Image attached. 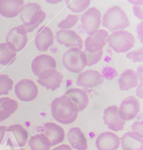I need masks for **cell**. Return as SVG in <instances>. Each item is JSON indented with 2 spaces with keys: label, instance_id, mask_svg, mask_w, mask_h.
Listing matches in <instances>:
<instances>
[{
  "label": "cell",
  "instance_id": "33",
  "mask_svg": "<svg viewBox=\"0 0 143 150\" xmlns=\"http://www.w3.org/2000/svg\"><path fill=\"white\" fill-rule=\"evenodd\" d=\"M133 3V11L134 15L139 18L140 20H142V5L143 2L142 1H134Z\"/></svg>",
  "mask_w": 143,
  "mask_h": 150
},
{
  "label": "cell",
  "instance_id": "20",
  "mask_svg": "<svg viewBox=\"0 0 143 150\" xmlns=\"http://www.w3.org/2000/svg\"><path fill=\"white\" fill-rule=\"evenodd\" d=\"M67 139L71 144V147L75 150H86L88 147V142L85 134L77 126L72 127L69 130L67 133Z\"/></svg>",
  "mask_w": 143,
  "mask_h": 150
},
{
  "label": "cell",
  "instance_id": "21",
  "mask_svg": "<svg viewBox=\"0 0 143 150\" xmlns=\"http://www.w3.org/2000/svg\"><path fill=\"white\" fill-rule=\"evenodd\" d=\"M54 35L53 30L49 27H43L35 36L34 43L38 50L46 51L54 45Z\"/></svg>",
  "mask_w": 143,
  "mask_h": 150
},
{
  "label": "cell",
  "instance_id": "36",
  "mask_svg": "<svg viewBox=\"0 0 143 150\" xmlns=\"http://www.w3.org/2000/svg\"><path fill=\"white\" fill-rule=\"evenodd\" d=\"M137 33H138V36H139L140 41L142 42V23H140L137 27Z\"/></svg>",
  "mask_w": 143,
  "mask_h": 150
},
{
  "label": "cell",
  "instance_id": "8",
  "mask_svg": "<svg viewBox=\"0 0 143 150\" xmlns=\"http://www.w3.org/2000/svg\"><path fill=\"white\" fill-rule=\"evenodd\" d=\"M140 111V102L136 96H128L123 99L118 108V113L125 122L132 121Z\"/></svg>",
  "mask_w": 143,
  "mask_h": 150
},
{
  "label": "cell",
  "instance_id": "1",
  "mask_svg": "<svg viewBox=\"0 0 143 150\" xmlns=\"http://www.w3.org/2000/svg\"><path fill=\"white\" fill-rule=\"evenodd\" d=\"M51 113L58 123L70 125L77 120L78 111L75 105L66 96H60L51 102Z\"/></svg>",
  "mask_w": 143,
  "mask_h": 150
},
{
  "label": "cell",
  "instance_id": "15",
  "mask_svg": "<svg viewBox=\"0 0 143 150\" xmlns=\"http://www.w3.org/2000/svg\"><path fill=\"white\" fill-rule=\"evenodd\" d=\"M95 146L97 150H118L120 146V137L113 131H105L97 138Z\"/></svg>",
  "mask_w": 143,
  "mask_h": 150
},
{
  "label": "cell",
  "instance_id": "2",
  "mask_svg": "<svg viewBox=\"0 0 143 150\" xmlns=\"http://www.w3.org/2000/svg\"><path fill=\"white\" fill-rule=\"evenodd\" d=\"M19 14L22 21V25L19 27L25 33L34 30L46 18L45 11L37 3L25 4Z\"/></svg>",
  "mask_w": 143,
  "mask_h": 150
},
{
  "label": "cell",
  "instance_id": "22",
  "mask_svg": "<svg viewBox=\"0 0 143 150\" xmlns=\"http://www.w3.org/2000/svg\"><path fill=\"white\" fill-rule=\"evenodd\" d=\"M138 84H139V77H138L137 71L134 69H126L118 78L119 88L123 91L137 88Z\"/></svg>",
  "mask_w": 143,
  "mask_h": 150
},
{
  "label": "cell",
  "instance_id": "16",
  "mask_svg": "<svg viewBox=\"0 0 143 150\" xmlns=\"http://www.w3.org/2000/svg\"><path fill=\"white\" fill-rule=\"evenodd\" d=\"M48 69H56V62L54 58L48 54H40L31 62V70L35 76Z\"/></svg>",
  "mask_w": 143,
  "mask_h": 150
},
{
  "label": "cell",
  "instance_id": "7",
  "mask_svg": "<svg viewBox=\"0 0 143 150\" xmlns=\"http://www.w3.org/2000/svg\"><path fill=\"white\" fill-rule=\"evenodd\" d=\"M81 25L85 33L91 35L99 30L101 25V13L97 8H89L81 15Z\"/></svg>",
  "mask_w": 143,
  "mask_h": 150
},
{
  "label": "cell",
  "instance_id": "6",
  "mask_svg": "<svg viewBox=\"0 0 143 150\" xmlns=\"http://www.w3.org/2000/svg\"><path fill=\"white\" fill-rule=\"evenodd\" d=\"M14 92L20 101L31 102L38 95V88L31 79H22L15 85Z\"/></svg>",
  "mask_w": 143,
  "mask_h": 150
},
{
  "label": "cell",
  "instance_id": "12",
  "mask_svg": "<svg viewBox=\"0 0 143 150\" xmlns=\"http://www.w3.org/2000/svg\"><path fill=\"white\" fill-rule=\"evenodd\" d=\"M55 39L58 44H60L67 48L80 49L83 48L82 38L74 30H59L55 33Z\"/></svg>",
  "mask_w": 143,
  "mask_h": 150
},
{
  "label": "cell",
  "instance_id": "18",
  "mask_svg": "<svg viewBox=\"0 0 143 150\" xmlns=\"http://www.w3.org/2000/svg\"><path fill=\"white\" fill-rule=\"evenodd\" d=\"M75 105L78 112L83 111L89 105V96L81 88H70L66 91L65 95Z\"/></svg>",
  "mask_w": 143,
  "mask_h": 150
},
{
  "label": "cell",
  "instance_id": "26",
  "mask_svg": "<svg viewBox=\"0 0 143 150\" xmlns=\"http://www.w3.org/2000/svg\"><path fill=\"white\" fill-rule=\"evenodd\" d=\"M7 130L13 132L14 139L20 147L24 146L29 141V132L21 125H13L9 126V127H7Z\"/></svg>",
  "mask_w": 143,
  "mask_h": 150
},
{
  "label": "cell",
  "instance_id": "31",
  "mask_svg": "<svg viewBox=\"0 0 143 150\" xmlns=\"http://www.w3.org/2000/svg\"><path fill=\"white\" fill-rule=\"evenodd\" d=\"M86 65L87 66H94L101 60L103 56V50L97 51V52H89V51H84Z\"/></svg>",
  "mask_w": 143,
  "mask_h": 150
},
{
  "label": "cell",
  "instance_id": "30",
  "mask_svg": "<svg viewBox=\"0 0 143 150\" xmlns=\"http://www.w3.org/2000/svg\"><path fill=\"white\" fill-rule=\"evenodd\" d=\"M79 21V16L77 14H70L65 19L58 24V28L61 30H70L73 27H74Z\"/></svg>",
  "mask_w": 143,
  "mask_h": 150
},
{
  "label": "cell",
  "instance_id": "32",
  "mask_svg": "<svg viewBox=\"0 0 143 150\" xmlns=\"http://www.w3.org/2000/svg\"><path fill=\"white\" fill-rule=\"evenodd\" d=\"M142 52L143 50L142 49L137 50H133L130 51V52L127 54V57H128L131 61L136 62V63H142L143 61V57H142Z\"/></svg>",
  "mask_w": 143,
  "mask_h": 150
},
{
  "label": "cell",
  "instance_id": "4",
  "mask_svg": "<svg viewBox=\"0 0 143 150\" xmlns=\"http://www.w3.org/2000/svg\"><path fill=\"white\" fill-rule=\"evenodd\" d=\"M134 43L136 37L134 34L125 30L114 31L108 37V45L117 53L128 52L134 48Z\"/></svg>",
  "mask_w": 143,
  "mask_h": 150
},
{
  "label": "cell",
  "instance_id": "25",
  "mask_svg": "<svg viewBox=\"0 0 143 150\" xmlns=\"http://www.w3.org/2000/svg\"><path fill=\"white\" fill-rule=\"evenodd\" d=\"M31 150H50L51 143L45 134H37L31 137L28 141Z\"/></svg>",
  "mask_w": 143,
  "mask_h": 150
},
{
  "label": "cell",
  "instance_id": "9",
  "mask_svg": "<svg viewBox=\"0 0 143 150\" xmlns=\"http://www.w3.org/2000/svg\"><path fill=\"white\" fill-rule=\"evenodd\" d=\"M28 43L27 33L20 29V27H14L7 34L6 44L14 52H19L26 47Z\"/></svg>",
  "mask_w": 143,
  "mask_h": 150
},
{
  "label": "cell",
  "instance_id": "34",
  "mask_svg": "<svg viewBox=\"0 0 143 150\" xmlns=\"http://www.w3.org/2000/svg\"><path fill=\"white\" fill-rule=\"evenodd\" d=\"M53 150H73V148L68 144H60L57 145L56 147H54Z\"/></svg>",
  "mask_w": 143,
  "mask_h": 150
},
{
  "label": "cell",
  "instance_id": "17",
  "mask_svg": "<svg viewBox=\"0 0 143 150\" xmlns=\"http://www.w3.org/2000/svg\"><path fill=\"white\" fill-rule=\"evenodd\" d=\"M120 145L123 150H142V133L138 131H130L125 133L120 138Z\"/></svg>",
  "mask_w": 143,
  "mask_h": 150
},
{
  "label": "cell",
  "instance_id": "11",
  "mask_svg": "<svg viewBox=\"0 0 143 150\" xmlns=\"http://www.w3.org/2000/svg\"><path fill=\"white\" fill-rule=\"evenodd\" d=\"M103 121L111 131L117 132L123 130L125 126V121L121 119L118 113V108L117 105H111L104 110Z\"/></svg>",
  "mask_w": 143,
  "mask_h": 150
},
{
  "label": "cell",
  "instance_id": "3",
  "mask_svg": "<svg viewBox=\"0 0 143 150\" xmlns=\"http://www.w3.org/2000/svg\"><path fill=\"white\" fill-rule=\"evenodd\" d=\"M101 24L107 30H122L130 26L129 18L121 7L113 6L105 11L101 18Z\"/></svg>",
  "mask_w": 143,
  "mask_h": 150
},
{
  "label": "cell",
  "instance_id": "23",
  "mask_svg": "<svg viewBox=\"0 0 143 150\" xmlns=\"http://www.w3.org/2000/svg\"><path fill=\"white\" fill-rule=\"evenodd\" d=\"M44 132L50 140L51 146L61 144L65 139L64 129L55 123H46L44 125Z\"/></svg>",
  "mask_w": 143,
  "mask_h": 150
},
{
  "label": "cell",
  "instance_id": "24",
  "mask_svg": "<svg viewBox=\"0 0 143 150\" xmlns=\"http://www.w3.org/2000/svg\"><path fill=\"white\" fill-rule=\"evenodd\" d=\"M18 108V103L11 98H0V123L7 120Z\"/></svg>",
  "mask_w": 143,
  "mask_h": 150
},
{
  "label": "cell",
  "instance_id": "14",
  "mask_svg": "<svg viewBox=\"0 0 143 150\" xmlns=\"http://www.w3.org/2000/svg\"><path fill=\"white\" fill-rule=\"evenodd\" d=\"M104 76L97 70L89 69L79 73L77 79V84L81 88H95L104 83Z\"/></svg>",
  "mask_w": 143,
  "mask_h": 150
},
{
  "label": "cell",
  "instance_id": "19",
  "mask_svg": "<svg viewBox=\"0 0 143 150\" xmlns=\"http://www.w3.org/2000/svg\"><path fill=\"white\" fill-rule=\"evenodd\" d=\"M24 5L23 0H0V14L7 18L15 17L20 13Z\"/></svg>",
  "mask_w": 143,
  "mask_h": 150
},
{
  "label": "cell",
  "instance_id": "29",
  "mask_svg": "<svg viewBox=\"0 0 143 150\" xmlns=\"http://www.w3.org/2000/svg\"><path fill=\"white\" fill-rule=\"evenodd\" d=\"M91 4L90 0H77V1H71L68 4V9L74 13H84L86 10L89 9V6Z\"/></svg>",
  "mask_w": 143,
  "mask_h": 150
},
{
  "label": "cell",
  "instance_id": "13",
  "mask_svg": "<svg viewBox=\"0 0 143 150\" xmlns=\"http://www.w3.org/2000/svg\"><path fill=\"white\" fill-rule=\"evenodd\" d=\"M63 80L62 74L56 69H48L39 74L38 83L49 90H56L59 88Z\"/></svg>",
  "mask_w": 143,
  "mask_h": 150
},
{
  "label": "cell",
  "instance_id": "5",
  "mask_svg": "<svg viewBox=\"0 0 143 150\" xmlns=\"http://www.w3.org/2000/svg\"><path fill=\"white\" fill-rule=\"evenodd\" d=\"M62 63L65 69L73 73H81L86 68L84 51L80 49H69L63 54Z\"/></svg>",
  "mask_w": 143,
  "mask_h": 150
},
{
  "label": "cell",
  "instance_id": "28",
  "mask_svg": "<svg viewBox=\"0 0 143 150\" xmlns=\"http://www.w3.org/2000/svg\"><path fill=\"white\" fill-rule=\"evenodd\" d=\"M14 88V81L9 75L0 74V95H6Z\"/></svg>",
  "mask_w": 143,
  "mask_h": 150
},
{
  "label": "cell",
  "instance_id": "38",
  "mask_svg": "<svg viewBox=\"0 0 143 150\" xmlns=\"http://www.w3.org/2000/svg\"><path fill=\"white\" fill-rule=\"evenodd\" d=\"M122 150H123V149H122Z\"/></svg>",
  "mask_w": 143,
  "mask_h": 150
},
{
  "label": "cell",
  "instance_id": "35",
  "mask_svg": "<svg viewBox=\"0 0 143 150\" xmlns=\"http://www.w3.org/2000/svg\"><path fill=\"white\" fill-rule=\"evenodd\" d=\"M6 130H7V127H5V126H0V143H1L3 140V137L5 135Z\"/></svg>",
  "mask_w": 143,
  "mask_h": 150
},
{
  "label": "cell",
  "instance_id": "10",
  "mask_svg": "<svg viewBox=\"0 0 143 150\" xmlns=\"http://www.w3.org/2000/svg\"><path fill=\"white\" fill-rule=\"evenodd\" d=\"M109 33L105 30H98L93 34L88 35L85 40V49L89 52H97L104 49V47L108 44Z\"/></svg>",
  "mask_w": 143,
  "mask_h": 150
},
{
  "label": "cell",
  "instance_id": "27",
  "mask_svg": "<svg viewBox=\"0 0 143 150\" xmlns=\"http://www.w3.org/2000/svg\"><path fill=\"white\" fill-rule=\"evenodd\" d=\"M15 57H16V52L11 50L6 43L0 44V64L2 66L10 65L11 62L14 61Z\"/></svg>",
  "mask_w": 143,
  "mask_h": 150
},
{
  "label": "cell",
  "instance_id": "37",
  "mask_svg": "<svg viewBox=\"0 0 143 150\" xmlns=\"http://www.w3.org/2000/svg\"><path fill=\"white\" fill-rule=\"evenodd\" d=\"M21 150H26V149H21Z\"/></svg>",
  "mask_w": 143,
  "mask_h": 150
}]
</instances>
